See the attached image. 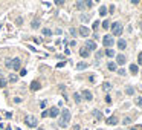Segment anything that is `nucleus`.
Instances as JSON below:
<instances>
[{"label": "nucleus", "mask_w": 142, "mask_h": 130, "mask_svg": "<svg viewBox=\"0 0 142 130\" xmlns=\"http://www.w3.org/2000/svg\"><path fill=\"white\" fill-rule=\"evenodd\" d=\"M69 121H70V112L67 109H64L63 112H61V119H60V127H66L67 124H69Z\"/></svg>", "instance_id": "f257e3e1"}, {"label": "nucleus", "mask_w": 142, "mask_h": 130, "mask_svg": "<svg viewBox=\"0 0 142 130\" xmlns=\"http://www.w3.org/2000/svg\"><path fill=\"white\" fill-rule=\"evenodd\" d=\"M110 28H112V34H113L115 37H121V35H122L124 28H122V25H121L119 22H115L113 25H110Z\"/></svg>", "instance_id": "f03ea898"}, {"label": "nucleus", "mask_w": 142, "mask_h": 130, "mask_svg": "<svg viewBox=\"0 0 142 130\" xmlns=\"http://www.w3.org/2000/svg\"><path fill=\"white\" fill-rule=\"evenodd\" d=\"M113 43H115V41H113V35H109V34H107V35L103 37V45L107 46L109 49H110V46H113Z\"/></svg>", "instance_id": "7ed1b4c3"}, {"label": "nucleus", "mask_w": 142, "mask_h": 130, "mask_svg": "<svg viewBox=\"0 0 142 130\" xmlns=\"http://www.w3.org/2000/svg\"><path fill=\"white\" fill-rule=\"evenodd\" d=\"M20 66H22V61H20V58H12L11 60V67L12 70H20Z\"/></svg>", "instance_id": "20e7f679"}, {"label": "nucleus", "mask_w": 142, "mask_h": 130, "mask_svg": "<svg viewBox=\"0 0 142 130\" xmlns=\"http://www.w3.org/2000/svg\"><path fill=\"white\" fill-rule=\"evenodd\" d=\"M25 122H26L28 127H37V118L35 116H26Z\"/></svg>", "instance_id": "39448f33"}, {"label": "nucleus", "mask_w": 142, "mask_h": 130, "mask_svg": "<svg viewBox=\"0 0 142 130\" xmlns=\"http://www.w3.org/2000/svg\"><path fill=\"white\" fill-rule=\"evenodd\" d=\"M84 48H86L89 52H92V51H96V43H95L93 40H87V41H86V45H84Z\"/></svg>", "instance_id": "423d86ee"}, {"label": "nucleus", "mask_w": 142, "mask_h": 130, "mask_svg": "<svg viewBox=\"0 0 142 130\" xmlns=\"http://www.w3.org/2000/svg\"><path fill=\"white\" fill-rule=\"evenodd\" d=\"M78 32H79V35H81V37H89V34H90L89 28H86V26H79Z\"/></svg>", "instance_id": "0eeeda50"}, {"label": "nucleus", "mask_w": 142, "mask_h": 130, "mask_svg": "<svg viewBox=\"0 0 142 130\" xmlns=\"http://www.w3.org/2000/svg\"><path fill=\"white\" fill-rule=\"evenodd\" d=\"M48 113H49V116H51V118H57V116L60 115V110H58V107H52Z\"/></svg>", "instance_id": "6e6552de"}, {"label": "nucleus", "mask_w": 142, "mask_h": 130, "mask_svg": "<svg viewBox=\"0 0 142 130\" xmlns=\"http://www.w3.org/2000/svg\"><path fill=\"white\" fill-rule=\"evenodd\" d=\"M81 97H83L84 100H87V101H92L93 100V94H92V92H89V90H84Z\"/></svg>", "instance_id": "1a4fd4ad"}, {"label": "nucleus", "mask_w": 142, "mask_h": 130, "mask_svg": "<svg viewBox=\"0 0 142 130\" xmlns=\"http://www.w3.org/2000/svg\"><path fill=\"white\" fill-rule=\"evenodd\" d=\"M116 45H118V48H119V49H121V51H124V49H125V48H127V41H125V40H124V38H119V40H118V43H116Z\"/></svg>", "instance_id": "9d476101"}, {"label": "nucleus", "mask_w": 142, "mask_h": 130, "mask_svg": "<svg viewBox=\"0 0 142 130\" xmlns=\"http://www.w3.org/2000/svg\"><path fill=\"white\" fill-rule=\"evenodd\" d=\"M115 63H116V64H124V63H125V57H124L122 54H119L118 57H116V61H115Z\"/></svg>", "instance_id": "9b49d317"}, {"label": "nucleus", "mask_w": 142, "mask_h": 130, "mask_svg": "<svg viewBox=\"0 0 142 130\" xmlns=\"http://www.w3.org/2000/svg\"><path fill=\"white\" fill-rule=\"evenodd\" d=\"M89 54H90V52H89L84 46H81V49H79V55H81V57H89Z\"/></svg>", "instance_id": "f8f14e48"}, {"label": "nucleus", "mask_w": 142, "mask_h": 130, "mask_svg": "<svg viewBox=\"0 0 142 130\" xmlns=\"http://www.w3.org/2000/svg\"><path fill=\"white\" fill-rule=\"evenodd\" d=\"M87 67H89V64L84 63V61H81V63L76 64V70H83V69H87Z\"/></svg>", "instance_id": "ddd939ff"}, {"label": "nucleus", "mask_w": 142, "mask_h": 130, "mask_svg": "<svg viewBox=\"0 0 142 130\" xmlns=\"http://www.w3.org/2000/svg\"><path fill=\"white\" fill-rule=\"evenodd\" d=\"M107 67H109V70H112V72H115V70H118V64H116L115 61H110V63L107 64Z\"/></svg>", "instance_id": "4468645a"}, {"label": "nucleus", "mask_w": 142, "mask_h": 130, "mask_svg": "<svg viewBox=\"0 0 142 130\" xmlns=\"http://www.w3.org/2000/svg\"><path fill=\"white\" fill-rule=\"evenodd\" d=\"M107 124H109V125H116V124H118V118H116V116H110V118L107 119Z\"/></svg>", "instance_id": "2eb2a0df"}, {"label": "nucleus", "mask_w": 142, "mask_h": 130, "mask_svg": "<svg viewBox=\"0 0 142 130\" xmlns=\"http://www.w3.org/2000/svg\"><path fill=\"white\" fill-rule=\"evenodd\" d=\"M92 115L95 116V119H96V121H98V119H103V113H101L99 110H93V112H92Z\"/></svg>", "instance_id": "dca6fc26"}, {"label": "nucleus", "mask_w": 142, "mask_h": 130, "mask_svg": "<svg viewBox=\"0 0 142 130\" xmlns=\"http://www.w3.org/2000/svg\"><path fill=\"white\" fill-rule=\"evenodd\" d=\"M38 89H40V83H38V81H32V83H31V90L35 92V90H38Z\"/></svg>", "instance_id": "f3484780"}, {"label": "nucleus", "mask_w": 142, "mask_h": 130, "mask_svg": "<svg viewBox=\"0 0 142 130\" xmlns=\"http://www.w3.org/2000/svg\"><path fill=\"white\" fill-rule=\"evenodd\" d=\"M73 100H75V103L78 104V103L83 101V97H81V94H73Z\"/></svg>", "instance_id": "a211bd4d"}, {"label": "nucleus", "mask_w": 142, "mask_h": 130, "mask_svg": "<svg viewBox=\"0 0 142 130\" xmlns=\"http://www.w3.org/2000/svg\"><path fill=\"white\" fill-rule=\"evenodd\" d=\"M75 8H76V9H84V8H86V3H84V2H76V3H75Z\"/></svg>", "instance_id": "6ab92c4d"}, {"label": "nucleus", "mask_w": 142, "mask_h": 130, "mask_svg": "<svg viewBox=\"0 0 142 130\" xmlns=\"http://www.w3.org/2000/svg\"><path fill=\"white\" fill-rule=\"evenodd\" d=\"M41 32H43V35H46V37H51V35H52V31H51L49 28H44Z\"/></svg>", "instance_id": "aec40b11"}, {"label": "nucleus", "mask_w": 142, "mask_h": 130, "mask_svg": "<svg viewBox=\"0 0 142 130\" xmlns=\"http://www.w3.org/2000/svg\"><path fill=\"white\" fill-rule=\"evenodd\" d=\"M17 80H18V77L15 75V73H11V75H9V81L11 83H17Z\"/></svg>", "instance_id": "412c9836"}, {"label": "nucleus", "mask_w": 142, "mask_h": 130, "mask_svg": "<svg viewBox=\"0 0 142 130\" xmlns=\"http://www.w3.org/2000/svg\"><path fill=\"white\" fill-rule=\"evenodd\" d=\"M106 14H107V8H106V6H101V9H99V15H101V17H104Z\"/></svg>", "instance_id": "4be33fe9"}, {"label": "nucleus", "mask_w": 142, "mask_h": 130, "mask_svg": "<svg viewBox=\"0 0 142 130\" xmlns=\"http://www.w3.org/2000/svg\"><path fill=\"white\" fill-rule=\"evenodd\" d=\"M125 94H127V95H133V94H134V89H133V87H130V86H128V87H127V89H125Z\"/></svg>", "instance_id": "5701e85b"}, {"label": "nucleus", "mask_w": 142, "mask_h": 130, "mask_svg": "<svg viewBox=\"0 0 142 130\" xmlns=\"http://www.w3.org/2000/svg\"><path fill=\"white\" fill-rule=\"evenodd\" d=\"M6 84H8V81H6V78H0V87H6Z\"/></svg>", "instance_id": "b1692460"}, {"label": "nucleus", "mask_w": 142, "mask_h": 130, "mask_svg": "<svg viewBox=\"0 0 142 130\" xmlns=\"http://www.w3.org/2000/svg\"><path fill=\"white\" fill-rule=\"evenodd\" d=\"M31 26H32V28H34V29H38V26H40V20H34V22H32V25H31Z\"/></svg>", "instance_id": "393cba45"}, {"label": "nucleus", "mask_w": 142, "mask_h": 130, "mask_svg": "<svg viewBox=\"0 0 142 130\" xmlns=\"http://www.w3.org/2000/svg\"><path fill=\"white\" fill-rule=\"evenodd\" d=\"M106 55H107V57H113V55H115V51H113V49H107V51H106Z\"/></svg>", "instance_id": "a878e982"}, {"label": "nucleus", "mask_w": 142, "mask_h": 130, "mask_svg": "<svg viewBox=\"0 0 142 130\" xmlns=\"http://www.w3.org/2000/svg\"><path fill=\"white\" fill-rule=\"evenodd\" d=\"M103 28H104V29H109V28H110V22H109V20H104V22H103Z\"/></svg>", "instance_id": "bb28decb"}, {"label": "nucleus", "mask_w": 142, "mask_h": 130, "mask_svg": "<svg viewBox=\"0 0 142 130\" xmlns=\"http://www.w3.org/2000/svg\"><path fill=\"white\" fill-rule=\"evenodd\" d=\"M130 72H131V73H136V72H137V66H136V64H131V66H130Z\"/></svg>", "instance_id": "cd10ccee"}, {"label": "nucleus", "mask_w": 142, "mask_h": 130, "mask_svg": "<svg viewBox=\"0 0 142 130\" xmlns=\"http://www.w3.org/2000/svg\"><path fill=\"white\" fill-rule=\"evenodd\" d=\"M103 89H104V90H110V89H112V84H110V83H104V84H103Z\"/></svg>", "instance_id": "c85d7f7f"}, {"label": "nucleus", "mask_w": 142, "mask_h": 130, "mask_svg": "<svg viewBox=\"0 0 142 130\" xmlns=\"http://www.w3.org/2000/svg\"><path fill=\"white\" fill-rule=\"evenodd\" d=\"M122 124H124V125L131 124V118H124V119H122Z\"/></svg>", "instance_id": "c756f323"}, {"label": "nucleus", "mask_w": 142, "mask_h": 130, "mask_svg": "<svg viewBox=\"0 0 142 130\" xmlns=\"http://www.w3.org/2000/svg\"><path fill=\"white\" fill-rule=\"evenodd\" d=\"M136 106L142 107V98H140V97H137V98H136Z\"/></svg>", "instance_id": "7c9ffc66"}, {"label": "nucleus", "mask_w": 142, "mask_h": 130, "mask_svg": "<svg viewBox=\"0 0 142 130\" xmlns=\"http://www.w3.org/2000/svg\"><path fill=\"white\" fill-rule=\"evenodd\" d=\"M103 55H104L103 51H96V58H103Z\"/></svg>", "instance_id": "2f4dec72"}, {"label": "nucleus", "mask_w": 142, "mask_h": 130, "mask_svg": "<svg viewBox=\"0 0 142 130\" xmlns=\"http://www.w3.org/2000/svg\"><path fill=\"white\" fill-rule=\"evenodd\" d=\"M11 60H12V58H6V60H5V64H6V67H11Z\"/></svg>", "instance_id": "473e14b6"}, {"label": "nucleus", "mask_w": 142, "mask_h": 130, "mask_svg": "<svg viewBox=\"0 0 142 130\" xmlns=\"http://www.w3.org/2000/svg\"><path fill=\"white\" fill-rule=\"evenodd\" d=\"M116 72L119 73V75H125V69H118Z\"/></svg>", "instance_id": "72a5a7b5"}, {"label": "nucleus", "mask_w": 142, "mask_h": 130, "mask_svg": "<svg viewBox=\"0 0 142 130\" xmlns=\"http://www.w3.org/2000/svg\"><path fill=\"white\" fill-rule=\"evenodd\" d=\"M137 64H140V66H142V52L139 54V57H137Z\"/></svg>", "instance_id": "f704fd0d"}, {"label": "nucleus", "mask_w": 142, "mask_h": 130, "mask_svg": "<svg viewBox=\"0 0 142 130\" xmlns=\"http://www.w3.org/2000/svg\"><path fill=\"white\" fill-rule=\"evenodd\" d=\"M17 25H18V26H22V25H23V20H22V17H18V18H17Z\"/></svg>", "instance_id": "c9c22d12"}, {"label": "nucleus", "mask_w": 142, "mask_h": 130, "mask_svg": "<svg viewBox=\"0 0 142 130\" xmlns=\"http://www.w3.org/2000/svg\"><path fill=\"white\" fill-rule=\"evenodd\" d=\"M86 3V8H92L93 6V2H84Z\"/></svg>", "instance_id": "e433bc0d"}, {"label": "nucleus", "mask_w": 142, "mask_h": 130, "mask_svg": "<svg viewBox=\"0 0 142 130\" xmlns=\"http://www.w3.org/2000/svg\"><path fill=\"white\" fill-rule=\"evenodd\" d=\"M70 34L75 37V35H76V29H75V28H70Z\"/></svg>", "instance_id": "4c0bfd02"}, {"label": "nucleus", "mask_w": 142, "mask_h": 130, "mask_svg": "<svg viewBox=\"0 0 142 130\" xmlns=\"http://www.w3.org/2000/svg\"><path fill=\"white\" fill-rule=\"evenodd\" d=\"M81 20H83V22H87L89 17H87V15H81Z\"/></svg>", "instance_id": "58836bf2"}, {"label": "nucleus", "mask_w": 142, "mask_h": 130, "mask_svg": "<svg viewBox=\"0 0 142 130\" xmlns=\"http://www.w3.org/2000/svg\"><path fill=\"white\" fill-rule=\"evenodd\" d=\"M46 104H48L46 101H41V104H40V107H41V109H44V107H46Z\"/></svg>", "instance_id": "ea45409f"}, {"label": "nucleus", "mask_w": 142, "mask_h": 130, "mask_svg": "<svg viewBox=\"0 0 142 130\" xmlns=\"http://www.w3.org/2000/svg\"><path fill=\"white\" fill-rule=\"evenodd\" d=\"M41 116H43V118H46V116H49V113H48V110H44V112L41 113Z\"/></svg>", "instance_id": "a19ab883"}, {"label": "nucleus", "mask_w": 142, "mask_h": 130, "mask_svg": "<svg viewBox=\"0 0 142 130\" xmlns=\"http://www.w3.org/2000/svg\"><path fill=\"white\" fill-rule=\"evenodd\" d=\"M20 75L25 77V75H26V70H25V69H22V70H20Z\"/></svg>", "instance_id": "79ce46f5"}, {"label": "nucleus", "mask_w": 142, "mask_h": 130, "mask_svg": "<svg viewBox=\"0 0 142 130\" xmlns=\"http://www.w3.org/2000/svg\"><path fill=\"white\" fill-rule=\"evenodd\" d=\"M113 11H115V6H113V5H112V6H110V8H109V12H112V14H113Z\"/></svg>", "instance_id": "37998d69"}, {"label": "nucleus", "mask_w": 142, "mask_h": 130, "mask_svg": "<svg viewBox=\"0 0 142 130\" xmlns=\"http://www.w3.org/2000/svg\"><path fill=\"white\" fill-rule=\"evenodd\" d=\"M73 130H81V127H79L78 124H75V125H73Z\"/></svg>", "instance_id": "c03bdc74"}, {"label": "nucleus", "mask_w": 142, "mask_h": 130, "mask_svg": "<svg viewBox=\"0 0 142 130\" xmlns=\"http://www.w3.org/2000/svg\"><path fill=\"white\" fill-rule=\"evenodd\" d=\"M63 66H64V63H63V61H60V63L57 64V67H63Z\"/></svg>", "instance_id": "a18cd8bd"}, {"label": "nucleus", "mask_w": 142, "mask_h": 130, "mask_svg": "<svg viewBox=\"0 0 142 130\" xmlns=\"http://www.w3.org/2000/svg\"><path fill=\"white\" fill-rule=\"evenodd\" d=\"M14 103H17V104H18V103H22V98H15V100H14Z\"/></svg>", "instance_id": "49530a36"}, {"label": "nucleus", "mask_w": 142, "mask_h": 130, "mask_svg": "<svg viewBox=\"0 0 142 130\" xmlns=\"http://www.w3.org/2000/svg\"><path fill=\"white\" fill-rule=\"evenodd\" d=\"M130 130H137V128H136V127H131V128H130Z\"/></svg>", "instance_id": "de8ad7c7"}, {"label": "nucleus", "mask_w": 142, "mask_h": 130, "mask_svg": "<svg viewBox=\"0 0 142 130\" xmlns=\"http://www.w3.org/2000/svg\"><path fill=\"white\" fill-rule=\"evenodd\" d=\"M38 130H43V128H38Z\"/></svg>", "instance_id": "09e8293b"}, {"label": "nucleus", "mask_w": 142, "mask_h": 130, "mask_svg": "<svg viewBox=\"0 0 142 130\" xmlns=\"http://www.w3.org/2000/svg\"><path fill=\"white\" fill-rule=\"evenodd\" d=\"M84 130H89V128H84Z\"/></svg>", "instance_id": "8fccbe9b"}, {"label": "nucleus", "mask_w": 142, "mask_h": 130, "mask_svg": "<svg viewBox=\"0 0 142 130\" xmlns=\"http://www.w3.org/2000/svg\"><path fill=\"white\" fill-rule=\"evenodd\" d=\"M17 130H20V128H17Z\"/></svg>", "instance_id": "3c124183"}, {"label": "nucleus", "mask_w": 142, "mask_h": 130, "mask_svg": "<svg viewBox=\"0 0 142 130\" xmlns=\"http://www.w3.org/2000/svg\"><path fill=\"white\" fill-rule=\"evenodd\" d=\"M99 130H101V128H99Z\"/></svg>", "instance_id": "603ef678"}]
</instances>
